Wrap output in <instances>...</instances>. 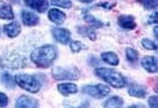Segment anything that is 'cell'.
Returning <instances> with one entry per match:
<instances>
[{"label": "cell", "mask_w": 158, "mask_h": 108, "mask_svg": "<svg viewBox=\"0 0 158 108\" xmlns=\"http://www.w3.org/2000/svg\"><path fill=\"white\" fill-rule=\"evenodd\" d=\"M0 18L4 20H13L14 14L11 5L0 0Z\"/></svg>", "instance_id": "2e32d148"}, {"label": "cell", "mask_w": 158, "mask_h": 108, "mask_svg": "<svg viewBox=\"0 0 158 108\" xmlns=\"http://www.w3.org/2000/svg\"><path fill=\"white\" fill-rule=\"evenodd\" d=\"M125 55H126V58L129 62L136 63L139 60V52L136 50L132 48H127L125 50Z\"/></svg>", "instance_id": "7402d4cb"}, {"label": "cell", "mask_w": 158, "mask_h": 108, "mask_svg": "<svg viewBox=\"0 0 158 108\" xmlns=\"http://www.w3.org/2000/svg\"><path fill=\"white\" fill-rule=\"evenodd\" d=\"M52 36L56 40L62 45H66L69 42L71 33L68 29L64 28H55L52 30Z\"/></svg>", "instance_id": "52a82bcc"}, {"label": "cell", "mask_w": 158, "mask_h": 108, "mask_svg": "<svg viewBox=\"0 0 158 108\" xmlns=\"http://www.w3.org/2000/svg\"><path fill=\"white\" fill-rule=\"evenodd\" d=\"M82 91L85 94L97 99H101L107 97L111 92L110 88L101 83L85 85L82 87Z\"/></svg>", "instance_id": "5b68a950"}, {"label": "cell", "mask_w": 158, "mask_h": 108, "mask_svg": "<svg viewBox=\"0 0 158 108\" xmlns=\"http://www.w3.org/2000/svg\"><path fill=\"white\" fill-rule=\"evenodd\" d=\"M141 45L145 49L149 50H157V45L155 43V42H153L152 40H149L148 38H143L141 40Z\"/></svg>", "instance_id": "d4e9b609"}, {"label": "cell", "mask_w": 158, "mask_h": 108, "mask_svg": "<svg viewBox=\"0 0 158 108\" xmlns=\"http://www.w3.org/2000/svg\"><path fill=\"white\" fill-rule=\"evenodd\" d=\"M157 13L155 12L149 18V24H157Z\"/></svg>", "instance_id": "f1b7e54d"}, {"label": "cell", "mask_w": 158, "mask_h": 108, "mask_svg": "<svg viewBox=\"0 0 158 108\" xmlns=\"http://www.w3.org/2000/svg\"><path fill=\"white\" fill-rule=\"evenodd\" d=\"M141 64L143 68L149 73H156L157 72V58L152 56H146L141 61Z\"/></svg>", "instance_id": "ba28073f"}, {"label": "cell", "mask_w": 158, "mask_h": 108, "mask_svg": "<svg viewBox=\"0 0 158 108\" xmlns=\"http://www.w3.org/2000/svg\"><path fill=\"white\" fill-rule=\"evenodd\" d=\"M78 33L84 37L88 38L91 41H96L97 36L96 32L92 28L88 27V26H80L77 27Z\"/></svg>", "instance_id": "ac0fdd59"}, {"label": "cell", "mask_w": 158, "mask_h": 108, "mask_svg": "<svg viewBox=\"0 0 158 108\" xmlns=\"http://www.w3.org/2000/svg\"><path fill=\"white\" fill-rule=\"evenodd\" d=\"M52 75L56 80H77L80 79V72L74 65L58 66L52 70Z\"/></svg>", "instance_id": "3957f363"}, {"label": "cell", "mask_w": 158, "mask_h": 108, "mask_svg": "<svg viewBox=\"0 0 158 108\" xmlns=\"http://www.w3.org/2000/svg\"><path fill=\"white\" fill-rule=\"evenodd\" d=\"M16 107L34 108L39 107V101L35 98L27 95H23L18 99L15 104Z\"/></svg>", "instance_id": "8992f818"}, {"label": "cell", "mask_w": 158, "mask_h": 108, "mask_svg": "<svg viewBox=\"0 0 158 108\" xmlns=\"http://www.w3.org/2000/svg\"><path fill=\"white\" fill-rule=\"evenodd\" d=\"M101 58L104 62L111 65V66L116 67L118 66L119 64V58L118 56L112 51L103 53L101 54Z\"/></svg>", "instance_id": "e0dca14e"}, {"label": "cell", "mask_w": 158, "mask_h": 108, "mask_svg": "<svg viewBox=\"0 0 158 108\" xmlns=\"http://www.w3.org/2000/svg\"><path fill=\"white\" fill-rule=\"evenodd\" d=\"M22 21L25 26H34L37 25L40 18L35 13L29 11H23L21 13Z\"/></svg>", "instance_id": "7c38bea8"}, {"label": "cell", "mask_w": 158, "mask_h": 108, "mask_svg": "<svg viewBox=\"0 0 158 108\" xmlns=\"http://www.w3.org/2000/svg\"><path fill=\"white\" fill-rule=\"evenodd\" d=\"M24 3L39 13H44L49 6L48 0H24Z\"/></svg>", "instance_id": "8fae6325"}, {"label": "cell", "mask_w": 158, "mask_h": 108, "mask_svg": "<svg viewBox=\"0 0 158 108\" xmlns=\"http://www.w3.org/2000/svg\"><path fill=\"white\" fill-rule=\"evenodd\" d=\"M51 5L53 6L65 8V9H69L72 7V2L71 0H50Z\"/></svg>", "instance_id": "603a6c76"}, {"label": "cell", "mask_w": 158, "mask_h": 108, "mask_svg": "<svg viewBox=\"0 0 158 108\" xmlns=\"http://www.w3.org/2000/svg\"><path fill=\"white\" fill-rule=\"evenodd\" d=\"M84 20L87 23L90 24V26H94V27L96 28H100L103 26V23L101 21L97 19L94 17V15H92L91 14L88 13H85L84 14Z\"/></svg>", "instance_id": "ffe728a7"}, {"label": "cell", "mask_w": 158, "mask_h": 108, "mask_svg": "<svg viewBox=\"0 0 158 108\" xmlns=\"http://www.w3.org/2000/svg\"><path fill=\"white\" fill-rule=\"evenodd\" d=\"M129 107H145V106H143V105H141V106H139V105H131V106H130Z\"/></svg>", "instance_id": "1f68e13d"}, {"label": "cell", "mask_w": 158, "mask_h": 108, "mask_svg": "<svg viewBox=\"0 0 158 108\" xmlns=\"http://www.w3.org/2000/svg\"><path fill=\"white\" fill-rule=\"evenodd\" d=\"M148 103H149V107L152 108H157L158 107V98L157 96H151L148 99Z\"/></svg>", "instance_id": "4316f807"}, {"label": "cell", "mask_w": 158, "mask_h": 108, "mask_svg": "<svg viewBox=\"0 0 158 108\" xmlns=\"http://www.w3.org/2000/svg\"><path fill=\"white\" fill-rule=\"evenodd\" d=\"M80 1L82 3H85V4H90L94 0H80Z\"/></svg>", "instance_id": "f546056e"}, {"label": "cell", "mask_w": 158, "mask_h": 108, "mask_svg": "<svg viewBox=\"0 0 158 108\" xmlns=\"http://www.w3.org/2000/svg\"><path fill=\"white\" fill-rule=\"evenodd\" d=\"M57 56V48L52 45H46L34 50L31 54V59L37 67L48 68L56 61Z\"/></svg>", "instance_id": "6da1fadb"}, {"label": "cell", "mask_w": 158, "mask_h": 108, "mask_svg": "<svg viewBox=\"0 0 158 108\" xmlns=\"http://www.w3.org/2000/svg\"><path fill=\"white\" fill-rule=\"evenodd\" d=\"M123 104H124V100L122 97L119 96H113L105 102L104 107L108 108L121 107Z\"/></svg>", "instance_id": "d6986e66"}, {"label": "cell", "mask_w": 158, "mask_h": 108, "mask_svg": "<svg viewBox=\"0 0 158 108\" xmlns=\"http://www.w3.org/2000/svg\"><path fill=\"white\" fill-rule=\"evenodd\" d=\"M154 34H155L156 39H157V26H155V28H154Z\"/></svg>", "instance_id": "4dcf8cb0"}, {"label": "cell", "mask_w": 158, "mask_h": 108, "mask_svg": "<svg viewBox=\"0 0 158 108\" xmlns=\"http://www.w3.org/2000/svg\"><path fill=\"white\" fill-rule=\"evenodd\" d=\"M8 104V97L5 93L0 92V107H6Z\"/></svg>", "instance_id": "83f0119b"}, {"label": "cell", "mask_w": 158, "mask_h": 108, "mask_svg": "<svg viewBox=\"0 0 158 108\" xmlns=\"http://www.w3.org/2000/svg\"><path fill=\"white\" fill-rule=\"evenodd\" d=\"M147 10H155L157 6V0H136Z\"/></svg>", "instance_id": "cb8c5ba5"}, {"label": "cell", "mask_w": 158, "mask_h": 108, "mask_svg": "<svg viewBox=\"0 0 158 108\" xmlns=\"http://www.w3.org/2000/svg\"><path fill=\"white\" fill-rule=\"evenodd\" d=\"M58 91L64 96L75 94L78 92L77 85L73 83H64L58 85Z\"/></svg>", "instance_id": "5bb4252c"}, {"label": "cell", "mask_w": 158, "mask_h": 108, "mask_svg": "<svg viewBox=\"0 0 158 108\" xmlns=\"http://www.w3.org/2000/svg\"><path fill=\"white\" fill-rule=\"evenodd\" d=\"M0 35H1V27H0Z\"/></svg>", "instance_id": "d6a6232c"}, {"label": "cell", "mask_w": 158, "mask_h": 108, "mask_svg": "<svg viewBox=\"0 0 158 108\" xmlns=\"http://www.w3.org/2000/svg\"><path fill=\"white\" fill-rule=\"evenodd\" d=\"M4 30L8 37L11 38L16 37L21 32V26L17 21L11 22L4 26Z\"/></svg>", "instance_id": "9a60e30c"}, {"label": "cell", "mask_w": 158, "mask_h": 108, "mask_svg": "<svg viewBox=\"0 0 158 108\" xmlns=\"http://www.w3.org/2000/svg\"><path fill=\"white\" fill-rule=\"evenodd\" d=\"M2 82L8 89H13L15 85V81L13 79V76L8 72H5L2 75Z\"/></svg>", "instance_id": "44dd1931"}, {"label": "cell", "mask_w": 158, "mask_h": 108, "mask_svg": "<svg viewBox=\"0 0 158 108\" xmlns=\"http://www.w3.org/2000/svg\"><path fill=\"white\" fill-rule=\"evenodd\" d=\"M95 73L101 80L115 89H123L127 85L125 77L120 72L114 69L100 67L95 70Z\"/></svg>", "instance_id": "7a4b0ae2"}, {"label": "cell", "mask_w": 158, "mask_h": 108, "mask_svg": "<svg viewBox=\"0 0 158 108\" xmlns=\"http://www.w3.org/2000/svg\"><path fill=\"white\" fill-rule=\"evenodd\" d=\"M15 81L21 89L31 93L39 92L41 89V83L40 81L31 75L21 74L15 75Z\"/></svg>", "instance_id": "277c9868"}, {"label": "cell", "mask_w": 158, "mask_h": 108, "mask_svg": "<svg viewBox=\"0 0 158 108\" xmlns=\"http://www.w3.org/2000/svg\"><path fill=\"white\" fill-rule=\"evenodd\" d=\"M48 18L56 25H61L66 20V15L58 9H51L48 12Z\"/></svg>", "instance_id": "4fadbf2b"}, {"label": "cell", "mask_w": 158, "mask_h": 108, "mask_svg": "<svg viewBox=\"0 0 158 108\" xmlns=\"http://www.w3.org/2000/svg\"><path fill=\"white\" fill-rule=\"evenodd\" d=\"M70 48L72 52L79 53L85 48V45L82 42L77 41V40H73L70 42Z\"/></svg>", "instance_id": "484cf974"}, {"label": "cell", "mask_w": 158, "mask_h": 108, "mask_svg": "<svg viewBox=\"0 0 158 108\" xmlns=\"http://www.w3.org/2000/svg\"><path fill=\"white\" fill-rule=\"evenodd\" d=\"M118 24L122 28L128 30L135 29L137 26L135 18L131 15H121L118 18Z\"/></svg>", "instance_id": "30bf717a"}, {"label": "cell", "mask_w": 158, "mask_h": 108, "mask_svg": "<svg viewBox=\"0 0 158 108\" xmlns=\"http://www.w3.org/2000/svg\"><path fill=\"white\" fill-rule=\"evenodd\" d=\"M128 94L131 97L140 98V99H143L147 97V88L144 85L136 83H133L130 85L128 88Z\"/></svg>", "instance_id": "9c48e42d"}]
</instances>
